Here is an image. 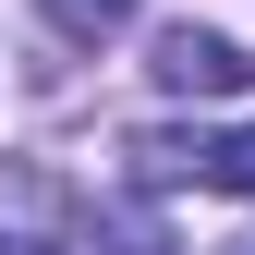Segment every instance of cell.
Masks as SVG:
<instances>
[{
  "instance_id": "6da1fadb",
  "label": "cell",
  "mask_w": 255,
  "mask_h": 255,
  "mask_svg": "<svg viewBox=\"0 0 255 255\" xmlns=\"http://www.w3.org/2000/svg\"><path fill=\"white\" fill-rule=\"evenodd\" d=\"M158 85H170V98H243L255 61L219 37V24H170V37H158Z\"/></svg>"
},
{
  "instance_id": "277c9868",
  "label": "cell",
  "mask_w": 255,
  "mask_h": 255,
  "mask_svg": "<svg viewBox=\"0 0 255 255\" xmlns=\"http://www.w3.org/2000/svg\"><path fill=\"white\" fill-rule=\"evenodd\" d=\"M85 243H110V255H170V243H158V219H134V207H110V219H85Z\"/></svg>"
},
{
  "instance_id": "8992f818",
  "label": "cell",
  "mask_w": 255,
  "mask_h": 255,
  "mask_svg": "<svg viewBox=\"0 0 255 255\" xmlns=\"http://www.w3.org/2000/svg\"><path fill=\"white\" fill-rule=\"evenodd\" d=\"M231 255H255V243H231Z\"/></svg>"
},
{
  "instance_id": "7a4b0ae2",
  "label": "cell",
  "mask_w": 255,
  "mask_h": 255,
  "mask_svg": "<svg viewBox=\"0 0 255 255\" xmlns=\"http://www.w3.org/2000/svg\"><path fill=\"white\" fill-rule=\"evenodd\" d=\"M195 182H219V195H255V134H207Z\"/></svg>"
},
{
  "instance_id": "5b68a950",
  "label": "cell",
  "mask_w": 255,
  "mask_h": 255,
  "mask_svg": "<svg viewBox=\"0 0 255 255\" xmlns=\"http://www.w3.org/2000/svg\"><path fill=\"white\" fill-rule=\"evenodd\" d=\"M0 255H61V243H37V231H0Z\"/></svg>"
},
{
  "instance_id": "3957f363",
  "label": "cell",
  "mask_w": 255,
  "mask_h": 255,
  "mask_svg": "<svg viewBox=\"0 0 255 255\" xmlns=\"http://www.w3.org/2000/svg\"><path fill=\"white\" fill-rule=\"evenodd\" d=\"M37 12L61 24V37H122V24H134V0H37Z\"/></svg>"
}]
</instances>
